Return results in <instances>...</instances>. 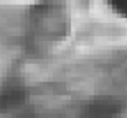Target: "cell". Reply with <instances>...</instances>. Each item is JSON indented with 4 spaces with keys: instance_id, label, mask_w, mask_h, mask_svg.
Wrapping results in <instances>:
<instances>
[{
    "instance_id": "6da1fadb",
    "label": "cell",
    "mask_w": 127,
    "mask_h": 118,
    "mask_svg": "<svg viewBox=\"0 0 127 118\" xmlns=\"http://www.w3.org/2000/svg\"><path fill=\"white\" fill-rule=\"evenodd\" d=\"M71 26L69 10L60 2H41L30 12V31L33 41L55 43L68 36Z\"/></svg>"
},
{
    "instance_id": "7a4b0ae2",
    "label": "cell",
    "mask_w": 127,
    "mask_h": 118,
    "mask_svg": "<svg viewBox=\"0 0 127 118\" xmlns=\"http://www.w3.org/2000/svg\"><path fill=\"white\" fill-rule=\"evenodd\" d=\"M27 100V87L18 79H8L0 85V113L18 108Z\"/></svg>"
},
{
    "instance_id": "3957f363",
    "label": "cell",
    "mask_w": 127,
    "mask_h": 118,
    "mask_svg": "<svg viewBox=\"0 0 127 118\" xmlns=\"http://www.w3.org/2000/svg\"><path fill=\"white\" fill-rule=\"evenodd\" d=\"M121 110V103L111 97H101L86 105L79 118H114Z\"/></svg>"
},
{
    "instance_id": "277c9868",
    "label": "cell",
    "mask_w": 127,
    "mask_h": 118,
    "mask_svg": "<svg viewBox=\"0 0 127 118\" xmlns=\"http://www.w3.org/2000/svg\"><path fill=\"white\" fill-rule=\"evenodd\" d=\"M106 2L117 15L127 18V0H106Z\"/></svg>"
}]
</instances>
